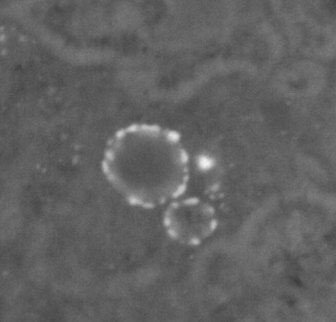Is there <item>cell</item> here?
Instances as JSON below:
<instances>
[{"instance_id":"obj_2","label":"cell","mask_w":336,"mask_h":322,"mask_svg":"<svg viewBox=\"0 0 336 322\" xmlns=\"http://www.w3.org/2000/svg\"><path fill=\"white\" fill-rule=\"evenodd\" d=\"M163 224L173 240L196 246L212 235L217 220L209 204L196 198H185L170 203L164 211Z\"/></svg>"},{"instance_id":"obj_1","label":"cell","mask_w":336,"mask_h":322,"mask_svg":"<svg viewBox=\"0 0 336 322\" xmlns=\"http://www.w3.org/2000/svg\"><path fill=\"white\" fill-rule=\"evenodd\" d=\"M187 162L176 133L135 124L119 131L111 140L103 169L128 202L152 208L175 199L182 192Z\"/></svg>"}]
</instances>
